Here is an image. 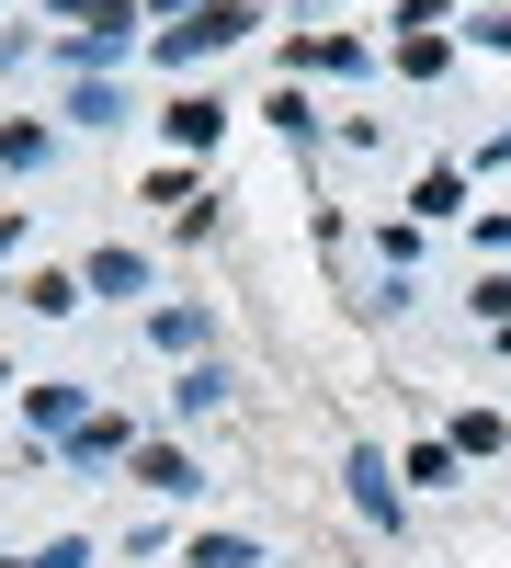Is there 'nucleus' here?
Masks as SVG:
<instances>
[{"label": "nucleus", "instance_id": "obj_7", "mask_svg": "<svg viewBox=\"0 0 511 568\" xmlns=\"http://www.w3.org/2000/svg\"><path fill=\"white\" fill-rule=\"evenodd\" d=\"M23 307H34V318H69L80 284H69V273H23Z\"/></svg>", "mask_w": 511, "mask_h": 568}, {"label": "nucleus", "instance_id": "obj_14", "mask_svg": "<svg viewBox=\"0 0 511 568\" xmlns=\"http://www.w3.org/2000/svg\"><path fill=\"white\" fill-rule=\"evenodd\" d=\"M478 45H500V58H511V12H489V23H467Z\"/></svg>", "mask_w": 511, "mask_h": 568}, {"label": "nucleus", "instance_id": "obj_9", "mask_svg": "<svg viewBox=\"0 0 511 568\" xmlns=\"http://www.w3.org/2000/svg\"><path fill=\"white\" fill-rule=\"evenodd\" d=\"M194 568H262L251 535H194Z\"/></svg>", "mask_w": 511, "mask_h": 568}, {"label": "nucleus", "instance_id": "obj_10", "mask_svg": "<svg viewBox=\"0 0 511 568\" xmlns=\"http://www.w3.org/2000/svg\"><path fill=\"white\" fill-rule=\"evenodd\" d=\"M160 342L171 353H205V307H160Z\"/></svg>", "mask_w": 511, "mask_h": 568}, {"label": "nucleus", "instance_id": "obj_15", "mask_svg": "<svg viewBox=\"0 0 511 568\" xmlns=\"http://www.w3.org/2000/svg\"><path fill=\"white\" fill-rule=\"evenodd\" d=\"M149 12H205V0H149Z\"/></svg>", "mask_w": 511, "mask_h": 568}, {"label": "nucleus", "instance_id": "obj_16", "mask_svg": "<svg viewBox=\"0 0 511 568\" xmlns=\"http://www.w3.org/2000/svg\"><path fill=\"white\" fill-rule=\"evenodd\" d=\"M12 240H23V216H0V251H12Z\"/></svg>", "mask_w": 511, "mask_h": 568}, {"label": "nucleus", "instance_id": "obj_12", "mask_svg": "<svg viewBox=\"0 0 511 568\" xmlns=\"http://www.w3.org/2000/svg\"><path fill=\"white\" fill-rule=\"evenodd\" d=\"M0 160H12V171H34V160H45V125H0Z\"/></svg>", "mask_w": 511, "mask_h": 568}, {"label": "nucleus", "instance_id": "obj_8", "mask_svg": "<svg viewBox=\"0 0 511 568\" xmlns=\"http://www.w3.org/2000/svg\"><path fill=\"white\" fill-rule=\"evenodd\" d=\"M91 284H103V296H136V284H149V262H136V251H91Z\"/></svg>", "mask_w": 511, "mask_h": 568}, {"label": "nucleus", "instance_id": "obj_1", "mask_svg": "<svg viewBox=\"0 0 511 568\" xmlns=\"http://www.w3.org/2000/svg\"><path fill=\"white\" fill-rule=\"evenodd\" d=\"M239 34H251V0H205L194 23L160 34V69H194V58H216V45H239Z\"/></svg>", "mask_w": 511, "mask_h": 568}, {"label": "nucleus", "instance_id": "obj_11", "mask_svg": "<svg viewBox=\"0 0 511 568\" xmlns=\"http://www.w3.org/2000/svg\"><path fill=\"white\" fill-rule=\"evenodd\" d=\"M171 398H182V409H216V398H227V375H216V364H182V387H171Z\"/></svg>", "mask_w": 511, "mask_h": 568}, {"label": "nucleus", "instance_id": "obj_2", "mask_svg": "<svg viewBox=\"0 0 511 568\" xmlns=\"http://www.w3.org/2000/svg\"><path fill=\"white\" fill-rule=\"evenodd\" d=\"M160 125H171V149H216V136H227V103H216V91H182Z\"/></svg>", "mask_w": 511, "mask_h": 568}, {"label": "nucleus", "instance_id": "obj_6", "mask_svg": "<svg viewBox=\"0 0 511 568\" xmlns=\"http://www.w3.org/2000/svg\"><path fill=\"white\" fill-rule=\"evenodd\" d=\"M285 58H296V69H364V45H352V34H307V45H285Z\"/></svg>", "mask_w": 511, "mask_h": 568}, {"label": "nucleus", "instance_id": "obj_5", "mask_svg": "<svg viewBox=\"0 0 511 568\" xmlns=\"http://www.w3.org/2000/svg\"><path fill=\"white\" fill-rule=\"evenodd\" d=\"M352 500H364V511H376V524H398V489H387V455H376V444H364V455H352Z\"/></svg>", "mask_w": 511, "mask_h": 568}, {"label": "nucleus", "instance_id": "obj_3", "mask_svg": "<svg viewBox=\"0 0 511 568\" xmlns=\"http://www.w3.org/2000/svg\"><path fill=\"white\" fill-rule=\"evenodd\" d=\"M136 478H149L160 500H194L205 478H194V455H182V444H136Z\"/></svg>", "mask_w": 511, "mask_h": 568}, {"label": "nucleus", "instance_id": "obj_4", "mask_svg": "<svg viewBox=\"0 0 511 568\" xmlns=\"http://www.w3.org/2000/svg\"><path fill=\"white\" fill-rule=\"evenodd\" d=\"M69 455L80 466H114V455H136V433H125L114 409H91V420H69Z\"/></svg>", "mask_w": 511, "mask_h": 568}, {"label": "nucleus", "instance_id": "obj_13", "mask_svg": "<svg viewBox=\"0 0 511 568\" xmlns=\"http://www.w3.org/2000/svg\"><path fill=\"white\" fill-rule=\"evenodd\" d=\"M478 318H500V329H511V273H489V284H478Z\"/></svg>", "mask_w": 511, "mask_h": 568}]
</instances>
